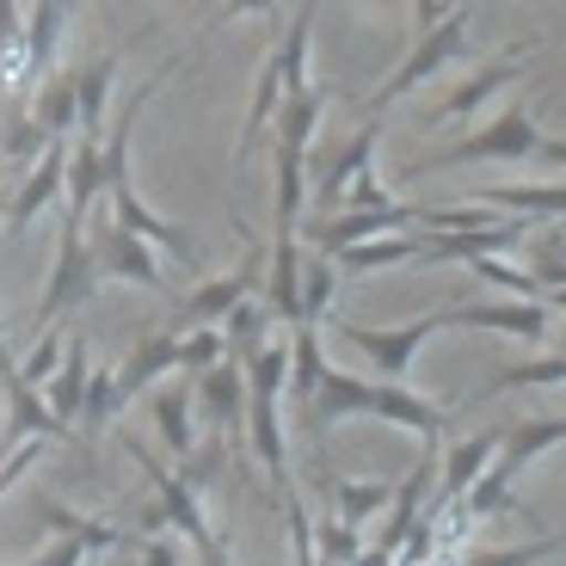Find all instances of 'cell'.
<instances>
[{
    "instance_id": "16",
    "label": "cell",
    "mask_w": 566,
    "mask_h": 566,
    "mask_svg": "<svg viewBox=\"0 0 566 566\" xmlns=\"http://www.w3.org/2000/svg\"><path fill=\"white\" fill-rule=\"evenodd\" d=\"M364 554H357V524H345V517H326L321 524V566H357Z\"/></svg>"
},
{
    "instance_id": "14",
    "label": "cell",
    "mask_w": 566,
    "mask_h": 566,
    "mask_svg": "<svg viewBox=\"0 0 566 566\" xmlns=\"http://www.w3.org/2000/svg\"><path fill=\"white\" fill-rule=\"evenodd\" d=\"M117 407H124V400H117V369H93V388H86V407H81V431L99 438Z\"/></svg>"
},
{
    "instance_id": "4",
    "label": "cell",
    "mask_w": 566,
    "mask_h": 566,
    "mask_svg": "<svg viewBox=\"0 0 566 566\" xmlns=\"http://www.w3.org/2000/svg\"><path fill=\"white\" fill-rule=\"evenodd\" d=\"M38 517L50 524V536L62 542H81L86 554H112V548H142V530H124V524H105V517H86V511H69L56 493H38Z\"/></svg>"
},
{
    "instance_id": "19",
    "label": "cell",
    "mask_w": 566,
    "mask_h": 566,
    "mask_svg": "<svg viewBox=\"0 0 566 566\" xmlns=\"http://www.w3.org/2000/svg\"><path fill=\"white\" fill-rule=\"evenodd\" d=\"M43 450H50V438H31V443H19V450L0 455V499L13 493V486L25 481L31 468H38V455H43Z\"/></svg>"
},
{
    "instance_id": "20",
    "label": "cell",
    "mask_w": 566,
    "mask_h": 566,
    "mask_svg": "<svg viewBox=\"0 0 566 566\" xmlns=\"http://www.w3.org/2000/svg\"><path fill=\"white\" fill-rule=\"evenodd\" d=\"M407 253H419V247H400V241L352 247V253H345V271H382V265H395V259H407Z\"/></svg>"
},
{
    "instance_id": "8",
    "label": "cell",
    "mask_w": 566,
    "mask_h": 566,
    "mask_svg": "<svg viewBox=\"0 0 566 566\" xmlns=\"http://www.w3.org/2000/svg\"><path fill=\"white\" fill-rule=\"evenodd\" d=\"M167 369H179V333H160V339H148L124 369H117V400L129 407V400L148 395V388H155Z\"/></svg>"
},
{
    "instance_id": "5",
    "label": "cell",
    "mask_w": 566,
    "mask_h": 566,
    "mask_svg": "<svg viewBox=\"0 0 566 566\" xmlns=\"http://www.w3.org/2000/svg\"><path fill=\"white\" fill-rule=\"evenodd\" d=\"M499 450H505V431H474L468 443H450V455H443V481H438V505H431V517H443V511H455L468 499V486L481 481L486 468L499 462Z\"/></svg>"
},
{
    "instance_id": "2",
    "label": "cell",
    "mask_w": 566,
    "mask_h": 566,
    "mask_svg": "<svg viewBox=\"0 0 566 566\" xmlns=\"http://www.w3.org/2000/svg\"><path fill=\"white\" fill-rule=\"evenodd\" d=\"M443 326H455V308L424 314V321H400V326H357V321H345V326H339V339L357 345V352L376 364V376H382V382H407L412 352H419L431 333H443Z\"/></svg>"
},
{
    "instance_id": "1",
    "label": "cell",
    "mask_w": 566,
    "mask_h": 566,
    "mask_svg": "<svg viewBox=\"0 0 566 566\" xmlns=\"http://www.w3.org/2000/svg\"><path fill=\"white\" fill-rule=\"evenodd\" d=\"M345 419H382V424H400V431H412V438L424 443V450H438L443 438V407L438 400L412 395V388L400 382H364V376H352V369H321V388L308 395V407H302V424H308L314 450H321V468H326V438L339 431Z\"/></svg>"
},
{
    "instance_id": "18",
    "label": "cell",
    "mask_w": 566,
    "mask_h": 566,
    "mask_svg": "<svg viewBox=\"0 0 566 566\" xmlns=\"http://www.w3.org/2000/svg\"><path fill=\"white\" fill-rule=\"evenodd\" d=\"M105 271H117V277H136V283H148V290H160L155 265H148V253H142L136 241H112V253H105Z\"/></svg>"
},
{
    "instance_id": "22",
    "label": "cell",
    "mask_w": 566,
    "mask_h": 566,
    "mask_svg": "<svg viewBox=\"0 0 566 566\" xmlns=\"http://www.w3.org/2000/svg\"><path fill=\"white\" fill-rule=\"evenodd\" d=\"M438 566H450V560H438Z\"/></svg>"
},
{
    "instance_id": "7",
    "label": "cell",
    "mask_w": 566,
    "mask_h": 566,
    "mask_svg": "<svg viewBox=\"0 0 566 566\" xmlns=\"http://www.w3.org/2000/svg\"><path fill=\"white\" fill-rule=\"evenodd\" d=\"M191 388H198V376H179L172 388H160V395H155V431H160V443H167L179 462L198 455V431H191Z\"/></svg>"
},
{
    "instance_id": "17",
    "label": "cell",
    "mask_w": 566,
    "mask_h": 566,
    "mask_svg": "<svg viewBox=\"0 0 566 566\" xmlns=\"http://www.w3.org/2000/svg\"><path fill=\"white\" fill-rule=\"evenodd\" d=\"M62 357H69V352H62V333H43V339L31 345V357H25L19 376H25L31 388H50V382H56V369H62Z\"/></svg>"
},
{
    "instance_id": "11",
    "label": "cell",
    "mask_w": 566,
    "mask_h": 566,
    "mask_svg": "<svg viewBox=\"0 0 566 566\" xmlns=\"http://www.w3.org/2000/svg\"><path fill=\"white\" fill-rule=\"evenodd\" d=\"M560 382H566V352L560 357H536V364L499 369L481 395H468V407H481V400H493V395H511V388H560Z\"/></svg>"
},
{
    "instance_id": "13",
    "label": "cell",
    "mask_w": 566,
    "mask_h": 566,
    "mask_svg": "<svg viewBox=\"0 0 566 566\" xmlns=\"http://www.w3.org/2000/svg\"><path fill=\"white\" fill-rule=\"evenodd\" d=\"M228 352V333H216V326H191V333H179V369L185 376H203V369H216Z\"/></svg>"
},
{
    "instance_id": "12",
    "label": "cell",
    "mask_w": 566,
    "mask_h": 566,
    "mask_svg": "<svg viewBox=\"0 0 566 566\" xmlns=\"http://www.w3.org/2000/svg\"><path fill=\"white\" fill-rule=\"evenodd\" d=\"M81 271H86V265H81V247H74V234H69V247H62V259H56V277H50V296H43V308H38L43 326L56 321L69 302L86 296V277H81Z\"/></svg>"
},
{
    "instance_id": "3",
    "label": "cell",
    "mask_w": 566,
    "mask_h": 566,
    "mask_svg": "<svg viewBox=\"0 0 566 566\" xmlns=\"http://www.w3.org/2000/svg\"><path fill=\"white\" fill-rule=\"evenodd\" d=\"M124 450L136 455L142 468H148V481H155V499H160V511H167V530H172V536H185L198 554H203V548H216V530H210V517H203V499L191 493V486H185L179 474H167V468H160L155 455L142 450L136 438H124Z\"/></svg>"
},
{
    "instance_id": "10",
    "label": "cell",
    "mask_w": 566,
    "mask_h": 566,
    "mask_svg": "<svg viewBox=\"0 0 566 566\" xmlns=\"http://www.w3.org/2000/svg\"><path fill=\"white\" fill-rule=\"evenodd\" d=\"M86 388H93V364H86V345H74L69 357H62L56 382L43 388V400H50V412H56L62 424H81V407H86Z\"/></svg>"
},
{
    "instance_id": "21",
    "label": "cell",
    "mask_w": 566,
    "mask_h": 566,
    "mask_svg": "<svg viewBox=\"0 0 566 566\" xmlns=\"http://www.w3.org/2000/svg\"><path fill=\"white\" fill-rule=\"evenodd\" d=\"M86 560H93V554H86L81 542H62V536H56V542H50V548H43L31 566H86Z\"/></svg>"
},
{
    "instance_id": "15",
    "label": "cell",
    "mask_w": 566,
    "mask_h": 566,
    "mask_svg": "<svg viewBox=\"0 0 566 566\" xmlns=\"http://www.w3.org/2000/svg\"><path fill=\"white\" fill-rule=\"evenodd\" d=\"M560 548H566V536H542V542H530V548H481V554H468L462 566H536Z\"/></svg>"
},
{
    "instance_id": "6",
    "label": "cell",
    "mask_w": 566,
    "mask_h": 566,
    "mask_svg": "<svg viewBox=\"0 0 566 566\" xmlns=\"http://www.w3.org/2000/svg\"><path fill=\"white\" fill-rule=\"evenodd\" d=\"M198 395L210 400V412L222 419V431H247V407H253V382H247L241 357H222L216 369L198 376Z\"/></svg>"
},
{
    "instance_id": "9",
    "label": "cell",
    "mask_w": 566,
    "mask_h": 566,
    "mask_svg": "<svg viewBox=\"0 0 566 566\" xmlns=\"http://www.w3.org/2000/svg\"><path fill=\"white\" fill-rule=\"evenodd\" d=\"M321 486H326V499H333V517H345V524H357V530H364L382 505H395V493H400V486H388V481H345V474H321Z\"/></svg>"
}]
</instances>
